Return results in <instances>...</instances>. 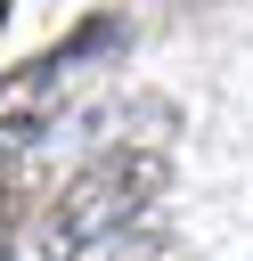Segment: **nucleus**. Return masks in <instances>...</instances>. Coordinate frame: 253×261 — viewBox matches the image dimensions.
Segmentation results:
<instances>
[{
	"instance_id": "obj_1",
	"label": "nucleus",
	"mask_w": 253,
	"mask_h": 261,
	"mask_svg": "<svg viewBox=\"0 0 253 261\" xmlns=\"http://www.w3.org/2000/svg\"><path fill=\"white\" fill-rule=\"evenodd\" d=\"M163 188H171V155H163V147H131V139H114L106 155H90V163L65 179L57 212H49V245H57V261L82 253V245H98V237L147 228V212L163 204Z\"/></svg>"
},
{
	"instance_id": "obj_2",
	"label": "nucleus",
	"mask_w": 253,
	"mask_h": 261,
	"mask_svg": "<svg viewBox=\"0 0 253 261\" xmlns=\"http://www.w3.org/2000/svg\"><path fill=\"white\" fill-rule=\"evenodd\" d=\"M65 73H73V57H65V49H49V57H24V65H8V73H0V155L33 147V139L49 130Z\"/></svg>"
},
{
	"instance_id": "obj_3",
	"label": "nucleus",
	"mask_w": 253,
	"mask_h": 261,
	"mask_svg": "<svg viewBox=\"0 0 253 261\" xmlns=\"http://www.w3.org/2000/svg\"><path fill=\"white\" fill-rule=\"evenodd\" d=\"M65 261H155V228H122V237H98V245H82V253H65Z\"/></svg>"
}]
</instances>
